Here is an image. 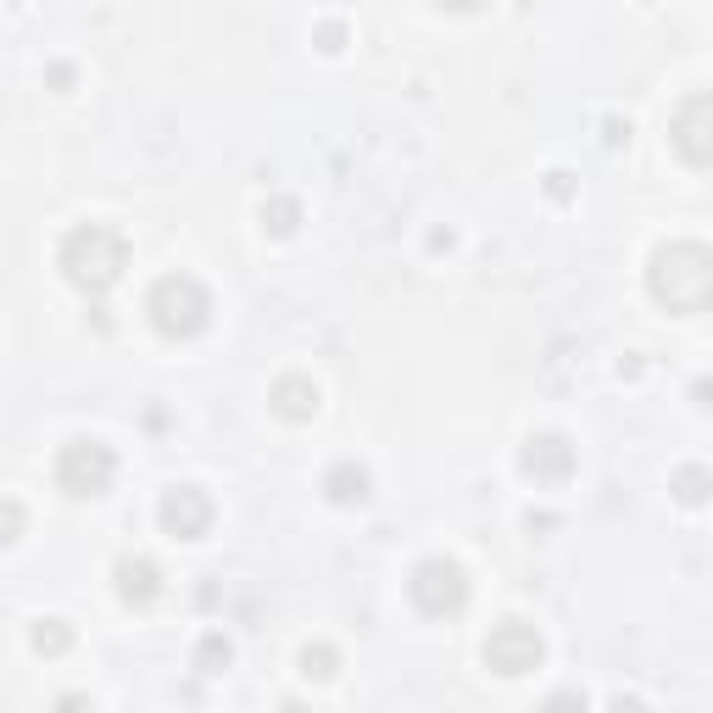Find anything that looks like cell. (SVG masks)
<instances>
[{"label":"cell","instance_id":"6da1fadb","mask_svg":"<svg viewBox=\"0 0 713 713\" xmlns=\"http://www.w3.org/2000/svg\"><path fill=\"white\" fill-rule=\"evenodd\" d=\"M646 290L669 312H707L713 301V251L702 240H669L652 251Z\"/></svg>","mask_w":713,"mask_h":713},{"label":"cell","instance_id":"7a4b0ae2","mask_svg":"<svg viewBox=\"0 0 713 713\" xmlns=\"http://www.w3.org/2000/svg\"><path fill=\"white\" fill-rule=\"evenodd\" d=\"M129 268V240L107 223H79L62 240V273L84 290V295H107Z\"/></svg>","mask_w":713,"mask_h":713},{"label":"cell","instance_id":"3957f363","mask_svg":"<svg viewBox=\"0 0 713 713\" xmlns=\"http://www.w3.org/2000/svg\"><path fill=\"white\" fill-rule=\"evenodd\" d=\"M145 318L162 340H195L212 323V295L195 273H168L145 295Z\"/></svg>","mask_w":713,"mask_h":713},{"label":"cell","instance_id":"277c9868","mask_svg":"<svg viewBox=\"0 0 713 713\" xmlns=\"http://www.w3.org/2000/svg\"><path fill=\"white\" fill-rule=\"evenodd\" d=\"M118 480V452L107 441H68L57 452V485L73 496V502H96L107 496Z\"/></svg>","mask_w":713,"mask_h":713},{"label":"cell","instance_id":"5b68a950","mask_svg":"<svg viewBox=\"0 0 713 713\" xmlns=\"http://www.w3.org/2000/svg\"><path fill=\"white\" fill-rule=\"evenodd\" d=\"M408 596H413L419 613L452 619V613L469 607V574H463V563H452V558H424V563L413 569V580H408Z\"/></svg>","mask_w":713,"mask_h":713},{"label":"cell","instance_id":"8992f818","mask_svg":"<svg viewBox=\"0 0 713 713\" xmlns=\"http://www.w3.org/2000/svg\"><path fill=\"white\" fill-rule=\"evenodd\" d=\"M541 657H546V641H541L535 624H524V619L491 624V635H485V669H491V674L519 680V674L541 669Z\"/></svg>","mask_w":713,"mask_h":713},{"label":"cell","instance_id":"52a82bcc","mask_svg":"<svg viewBox=\"0 0 713 713\" xmlns=\"http://www.w3.org/2000/svg\"><path fill=\"white\" fill-rule=\"evenodd\" d=\"M669 145H674V157L685 162V168H707L713 162V96L707 90H696V96H685L680 107H674V118H669Z\"/></svg>","mask_w":713,"mask_h":713},{"label":"cell","instance_id":"ba28073f","mask_svg":"<svg viewBox=\"0 0 713 713\" xmlns=\"http://www.w3.org/2000/svg\"><path fill=\"white\" fill-rule=\"evenodd\" d=\"M212 519H218V508H212V496L201 485H168L162 502H157V524L173 541H207Z\"/></svg>","mask_w":713,"mask_h":713},{"label":"cell","instance_id":"9c48e42d","mask_svg":"<svg viewBox=\"0 0 713 713\" xmlns=\"http://www.w3.org/2000/svg\"><path fill=\"white\" fill-rule=\"evenodd\" d=\"M519 469L535 480V485H563L569 474H574V446H569V435H530L524 441V452H519Z\"/></svg>","mask_w":713,"mask_h":713},{"label":"cell","instance_id":"30bf717a","mask_svg":"<svg viewBox=\"0 0 713 713\" xmlns=\"http://www.w3.org/2000/svg\"><path fill=\"white\" fill-rule=\"evenodd\" d=\"M268 408L284 419V424H307L318 413V385L307 374H279L273 391H268Z\"/></svg>","mask_w":713,"mask_h":713},{"label":"cell","instance_id":"8fae6325","mask_svg":"<svg viewBox=\"0 0 713 713\" xmlns=\"http://www.w3.org/2000/svg\"><path fill=\"white\" fill-rule=\"evenodd\" d=\"M112 580H118V596H123L129 607H151V602L162 596V569H157L151 558H118Z\"/></svg>","mask_w":713,"mask_h":713},{"label":"cell","instance_id":"7c38bea8","mask_svg":"<svg viewBox=\"0 0 713 713\" xmlns=\"http://www.w3.org/2000/svg\"><path fill=\"white\" fill-rule=\"evenodd\" d=\"M369 491H374L369 469H363V463H351V458H340V463L323 474V496H329L334 508H363V502H369Z\"/></svg>","mask_w":713,"mask_h":713},{"label":"cell","instance_id":"4fadbf2b","mask_svg":"<svg viewBox=\"0 0 713 713\" xmlns=\"http://www.w3.org/2000/svg\"><path fill=\"white\" fill-rule=\"evenodd\" d=\"M262 229L279 234V240L295 234V229H301V201H295V195H268V201H262Z\"/></svg>","mask_w":713,"mask_h":713},{"label":"cell","instance_id":"5bb4252c","mask_svg":"<svg viewBox=\"0 0 713 713\" xmlns=\"http://www.w3.org/2000/svg\"><path fill=\"white\" fill-rule=\"evenodd\" d=\"M234 663V641L223 635V630H207L201 641H195V669L201 674H223Z\"/></svg>","mask_w":713,"mask_h":713},{"label":"cell","instance_id":"9a60e30c","mask_svg":"<svg viewBox=\"0 0 713 713\" xmlns=\"http://www.w3.org/2000/svg\"><path fill=\"white\" fill-rule=\"evenodd\" d=\"M29 641H34V652H46V657H62V652L73 646V630H68V619H40Z\"/></svg>","mask_w":713,"mask_h":713},{"label":"cell","instance_id":"2e32d148","mask_svg":"<svg viewBox=\"0 0 713 713\" xmlns=\"http://www.w3.org/2000/svg\"><path fill=\"white\" fill-rule=\"evenodd\" d=\"M301 674H307V680H334V674H340V652H334L329 641L301 646Z\"/></svg>","mask_w":713,"mask_h":713},{"label":"cell","instance_id":"e0dca14e","mask_svg":"<svg viewBox=\"0 0 713 713\" xmlns=\"http://www.w3.org/2000/svg\"><path fill=\"white\" fill-rule=\"evenodd\" d=\"M707 485H713V480H707V469H696V463H691V469H680V474L669 480V491H674V496H680L685 508L707 502Z\"/></svg>","mask_w":713,"mask_h":713},{"label":"cell","instance_id":"ac0fdd59","mask_svg":"<svg viewBox=\"0 0 713 713\" xmlns=\"http://www.w3.org/2000/svg\"><path fill=\"white\" fill-rule=\"evenodd\" d=\"M23 524H29L23 502H12V496H0V546H12V541L23 535Z\"/></svg>","mask_w":713,"mask_h":713},{"label":"cell","instance_id":"d6986e66","mask_svg":"<svg viewBox=\"0 0 713 713\" xmlns=\"http://www.w3.org/2000/svg\"><path fill=\"white\" fill-rule=\"evenodd\" d=\"M546 195H552V201H569V195H574L569 173H546Z\"/></svg>","mask_w":713,"mask_h":713},{"label":"cell","instance_id":"ffe728a7","mask_svg":"<svg viewBox=\"0 0 713 713\" xmlns=\"http://www.w3.org/2000/svg\"><path fill=\"white\" fill-rule=\"evenodd\" d=\"M340 40H345L340 23H323V29H318V46H323V51H340Z\"/></svg>","mask_w":713,"mask_h":713},{"label":"cell","instance_id":"44dd1931","mask_svg":"<svg viewBox=\"0 0 713 713\" xmlns=\"http://www.w3.org/2000/svg\"><path fill=\"white\" fill-rule=\"evenodd\" d=\"M602 140H607V145H624V140H630V123L607 118V123H602Z\"/></svg>","mask_w":713,"mask_h":713},{"label":"cell","instance_id":"7402d4cb","mask_svg":"<svg viewBox=\"0 0 713 713\" xmlns=\"http://www.w3.org/2000/svg\"><path fill=\"white\" fill-rule=\"evenodd\" d=\"M435 7H446V12H480L485 0H435Z\"/></svg>","mask_w":713,"mask_h":713},{"label":"cell","instance_id":"603a6c76","mask_svg":"<svg viewBox=\"0 0 713 713\" xmlns=\"http://www.w3.org/2000/svg\"><path fill=\"white\" fill-rule=\"evenodd\" d=\"M51 84H57V90H68V84H73V68H68V62H57V68H51Z\"/></svg>","mask_w":713,"mask_h":713}]
</instances>
